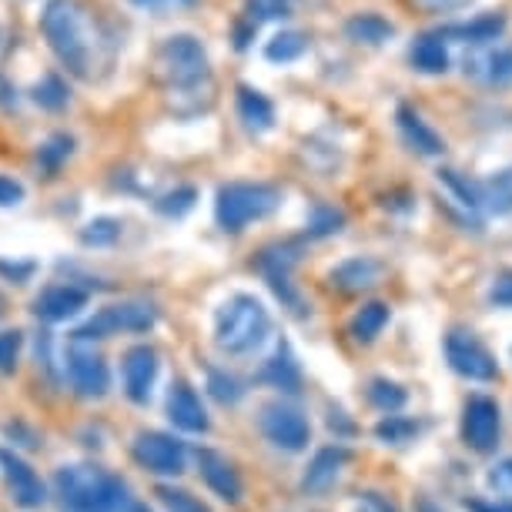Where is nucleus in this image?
Wrapping results in <instances>:
<instances>
[{
  "instance_id": "2f4dec72",
  "label": "nucleus",
  "mask_w": 512,
  "mask_h": 512,
  "mask_svg": "<svg viewBox=\"0 0 512 512\" xmlns=\"http://www.w3.org/2000/svg\"><path fill=\"white\" fill-rule=\"evenodd\" d=\"M208 392L221 405H238L245 399V385H241L238 375H231L225 369H208Z\"/></svg>"
},
{
  "instance_id": "8fccbe9b",
  "label": "nucleus",
  "mask_w": 512,
  "mask_h": 512,
  "mask_svg": "<svg viewBox=\"0 0 512 512\" xmlns=\"http://www.w3.org/2000/svg\"><path fill=\"white\" fill-rule=\"evenodd\" d=\"M138 7H181V4H191V0H131Z\"/></svg>"
},
{
  "instance_id": "473e14b6",
  "label": "nucleus",
  "mask_w": 512,
  "mask_h": 512,
  "mask_svg": "<svg viewBox=\"0 0 512 512\" xmlns=\"http://www.w3.org/2000/svg\"><path fill=\"white\" fill-rule=\"evenodd\" d=\"M118 238H121V221L118 218H94L81 231V241L88 248H108Z\"/></svg>"
},
{
  "instance_id": "6e6552de",
  "label": "nucleus",
  "mask_w": 512,
  "mask_h": 512,
  "mask_svg": "<svg viewBox=\"0 0 512 512\" xmlns=\"http://www.w3.org/2000/svg\"><path fill=\"white\" fill-rule=\"evenodd\" d=\"M258 429L262 436L272 442L275 449L282 452H305L308 442H312V422L308 415L292 402H268L258 412Z\"/></svg>"
},
{
  "instance_id": "7ed1b4c3",
  "label": "nucleus",
  "mask_w": 512,
  "mask_h": 512,
  "mask_svg": "<svg viewBox=\"0 0 512 512\" xmlns=\"http://www.w3.org/2000/svg\"><path fill=\"white\" fill-rule=\"evenodd\" d=\"M272 335V315L255 295H231L215 315V345L225 355H248Z\"/></svg>"
},
{
  "instance_id": "4c0bfd02",
  "label": "nucleus",
  "mask_w": 512,
  "mask_h": 512,
  "mask_svg": "<svg viewBox=\"0 0 512 512\" xmlns=\"http://www.w3.org/2000/svg\"><path fill=\"white\" fill-rule=\"evenodd\" d=\"M345 225V215L335 208H315L312 221H308V235L312 238H325V235H335V231H342Z\"/></svg>"
},
{
  "instance_id": "7c9ffc66",
  "label": "nucleus",
  "mask_w": 512,
  "mask_h": 512,
  "mask_svg": "<svg viewBox=\"0 0 512 512\" xmlns=\"http://www.w3.org/2000/svg\"><path fill=\"white\" fill-rule=\"evenodd\" d=\"M308 51V37L302 31H282L265 44V57L272 64H292Z\"/></svg>"
},
{
  "instance_id": "aec40b11",
  "label": "nucleus",
  "mask_w": 512,
  "mask_h": 512,
  "mask_svg": "<svg viewBox=\"0 0 512 512\" xmlns=\"http://www.w3.org/2000/svg\"><path fill=\"white\" fill-rule=\"evenodd\" d=\"M258 382L262 385H272V389L285 392V395H295L302 389V365L292 355V349L282 342L275 349V355L262 365V372H258Z\"/></svg>"
},
{
  "instance_id": "c03bdc74",
  "label": "nucleus",
  "mask_w": 512,
  "mask_h": 512,
  "mask_svg": "<svg viewBox=\"0 0 512 512\" xmlns=\"http://www.w3.org/2000/svg\"><path fill=\"white\" fill-rule=\"evenodd\" d=\"M419 7L432 14H452V11H462V7H469L472 0H415Z\"/></svg>"
},
{
  "instance_id": "a19ab883",
  "label": "nucleus",
  "mask_w": 512,
  "mask_h": 512,
  "mask_svg": "<svg viewBox=\"0 0 512 512\" xmlns=\"http://www.w3.org/2000/svg\"><path fill=\"white\" fill-rule=\"evenodd\" d=\"M489 302L499 308H512V272H502L489 288Z\"/></svg>"
},
{
  "instance_id": "393cba45",
  "label": "nucleus",
  "mask_w": 512,
  "mask_h": 512,
  "mask_svg": "<svg viewBox=\"0 0 512 512\" xmlns=\"http://www.w3.org/2000/svg\"><path fill=\"white\" fill-rule=\"evenodd\" d=\"M389 305L385 302H369V305H362L359 312L352 315V322H349V335L355 338V342H362V345H369L375 342L382 332H385V325H389Z\"/></svg>"
},
{
  "instance_id": "ea45409f",
  "label": "nucleus",
  "mask_w": 512,
  "mask_h": 512,
  "mask_svg": "<svg viewBox=\"0 0 512 512\" xmlns=\"http://www.w3.org/2000/svg\"><path fill=\"white\" fill-rule=\"evenodd\" d=\"M67 154H71V138H64V134H57L54 141H47L44 148H41V154H37V161L44 164V168H57Z\"/></svg>"
},
{
  "instance_id": "423d86ee",
  "label": "nucleus",
  "mask_w": 512,
  "mask_h": 512,
  "mask_svg": "<svg viewBox=\"0 0 512 512\" xmlns=\"http://www.w3.org/2000/svg\"><path fill=\"white\" fill-rule=\"evenodd\" d=\"M158 322V308L148 302H114L104 305L101 312H94L88 322L77 325L71 338L77 342H98V338L111 335H131V332H148Z\"/></svg>"
},
{
  "instance_id": "f03ea898",
  "label": "nucleus",
  "mask_w": 512,
  "mask_h": 512,
  "mask_svg": "<svg viewBox=\"0 0 512 512\" xmlns=\"http://www.w3.org/2000/svg\"><path fill=\"white\" fill-rule=\"evenodd\" d=\"M54 492L67 512H108L131 489L101 466L77 462V466H61L54 472Z\"/></svg>"
},
{
  "instance_id": "20e7f679",
  "label": "nucleus",
  "mask_w": 512,
  "mask_h": 512,
  "mask_svg": "<svg viewBox=\"0 0 512 512\" xmlns=\"http://www.w3.org/2000/svg\"><path fill=\"white\" fill-rule=\"evenodd\" d=\"M282 208V191L262 181H235V185L218 188L215 198V221L221 231L238 235L251 221H262Z\"/></svg>"
},
{
  "instance_id": "ddd939ff",
  "label": "nucleus",
  "mask_w": 512,
  "mask_h": 512,
  "mask_svg": "<svg viewBox=\"0 0 512 512\" xmlns=\"http://www.w3.org/2000/svg\"><path fill=\"white\" fill-rule=\"evenodd\" d=\"M158 352L151 345H131L121 359V385H124V395L134 402V405H148L151 395H154V382H158Z\"/></svg>"
},
{
  "instance_id": "c9c22d12",
  "label": "nucleus",
  "mask_w": 512,
  "mask_h": 512,
  "mask_svg": "<svg viewBox=\"0 0 512 512\" xmlns=\"http://www.w3.org/2000/svg\"><path fill=\"white\" fill-rule=\"evenodd\" d=\"M34 101L47 111H61L67 104V88H64L61 77L47 74L41 84H34Z\"/></svg>"
},
{
  "instance_id": "39448f33",
  "label": "nucleus",
  "mask_w": 512,
  "mask_h": 512,
  "mask_svg": "<svg viewBox=\"0 0 512 512\" xmlns=\"http://www.w3.org/2000/svg\"><path fill=\"white\" fill-rule=\"evenodd\" d=\"M158 74L164 77V84L178 94L198 91L211 74L208 71V54H205V47H201L198 37H191V34L168 37L158 51Z\"/></svg>"
},
{
  "instance_id": "f257e3e1",
  "label": "nucleus",
  "mask_w": 512,
  "mask_h": 512,
  "mask_svg": "<svg viewBox=\"0 0 512 512\" xmlns=\"http://www.w3.org/2000/svg\"><path fill=\"white\" fill-rule=\"evenodd\" d=\"M41 31L51 51L74 77H91L98 67V27L77 0H51L41 14Z\"/></svg>"
},
{
  "instance_id": "a211bd4d",
  "label": "nucleus",
  "mask_w": 512,
  "mask_h": 512,
  "mask_svg": "<svg viewBox=\"0 0 512 512\" xmlns=\"http://www.w3.org/2000/svg\"><path fill=\"white\" fill-rule=\"evenodd\" d=\"M382 275H385V265L379 262V258L355 255V258H349V262L335 265L332 275H328V282L345 295H359V292H369V288L379 285Z\"/></svg>"
},
{
  "instance_id": "1a4fd4ad",
  "label": "nucleus",
  "mask_w": 512,
  "mask_h": 512,
  "mask_svg": "<svg viewBox=\"0 0 512 512\" xmlns=\"http://www.w3.org/2000/svg\"><path fill=\"white\" fill-rule=\"evenodd\" d=\"M446 359L449 369L469 382H496L499 362L486 349V342L472 332V328H452L446 335Z\"/></svg>"
},
{
  "instance_id": "49530a36",
  "label": "nucleus",
  "mask_w": 512,
  "mask_h": 512,
  "mask_svg": "<svg viewBox=\"0 0 512 512\" xmlns=\"http://www.w3.org/2000/svg\"><path fill=\"white\" fill-rule=\"evenodd\" d=\"M292 0H258V11H265L262 17H285Z\"/></svg>"
},
{
  "instance_id": "6ab92c4d",
  "label": "nucleus",
  "mask_w": 512,
  "mask_h": 512,
  "mask_svg": "<svg viewBox=\"0 0 512 512\" xmlns=\"http://www.w3.org/2000/svg\"><path fill=\"white\" fill-rule=\"evenodd\" d=\"M466 74L476 77L482 84H509L512 81V47L476 44V51L466 57Z\"/></svg>"
},
{
  "instance_id": "f8f14e48",
  "label": "nucleus",
  "mask_w": 512,
  "mask_h": 512,
  "mask_svg": "<svg viewBox=\"0 0 512 512\" xmlns=\"http://www.w3.org/2000/svg\"><path fill=\"white\" fill-rule=\"evenodd\" d=\"M0 476H4L11 499L21 509H41L47 502V486L37 476V469L24 456H17L14 449H0Z\"/></svg>"
},
{
  "instance_id": "58836bf2",
  "label": "nucleus",
  "mask_w": 512,
  "mask_h": 512,
  "mask_svg": "<svg viewBox=\"0 0 512 512\" xmlns=\"http://www.w3.org/2000/svg\"><path fill=\"white\" fill-rule=\"evenodd\" d=\"M489 486L496 489V496L502 499H512V459H502L496 466L489 469Z\"/></svg>"
},
{
  "instance_id": "412c9836",
  "label": "nucleus",
  "mask_w": 512,
  "mask_h": 512,
  "mask_svg": "<svg viewBox=\"0 0 512 512\" xmlns=\"http://www.w3.org/2000/svg\"><path fill=\"white\" fill-rule=\"evenodd\" d=\"M439 181H442V188L449 191V198H452V205H456L462 211V221L472 228H479L482 225V205H479V181H469L466 175H459V171H439Z\"/></svg>"
},
{
  "instance_id": "b1692460",
  "label": "nucleus",
  "mask_w": 512,
  "mask_h": 512,
  "mask_svg": "<svg viewBox=\"0 0 512 512\" xmlns=\"http://www.w3.org/2000/svg\"><path fill=\"white\" fill-rule=\"evenodd\" d=\"M479 205L482 215H512V168H502L492 178L479 181Z\"/></svg>"
},
{
  "instance_id": "de8ad7c7",
  "label": "nucleus",
  "mask_w": 512,
  "mask_h": 512,
  "mask_svg": "<svg viewBox=\"0 0 512 512\" xmlns=\"http://www.w3.org/2000/svg\"><path fill=\"white\" fill-rule=\"evenodd\" d=\"M108 512H151V509L144 506V502H138V499H134L131 492H128V496H124L121 502H114V506H111Z\"/></svg>"
},
{
  "instance_id": "c756f323",
  "label": "nucleus",
  "mask_w": 512,
  "mask_h": 512,
  "mask_svg": "<svg viewBox=\"0 0 512 512\" xmlns=\"http://www.w3.org/2000/svg\"><path fill=\"white\" fill-rule=\"evenodd\" d=\"M369 405L372 409H379L382 415H389V412H402L405 409V402H409V392L402 389L399 382H392V379H372L369 382Z\"/></svg>"
},
{
  "instance_id": "a18cd8bd",
  "label": "nucleus",
  "mask_w": 512,
  "mask_h": 512,
  "mask_svg": "<svg viewBox=\"0 0 512 512\" xmlns=\"http://www.w3.org/2000/svg\"><path fill=\"white\" fill-rule=\"evenodd\" d=\"M0 275H7L11 282H27V278L34 275V265L31 262H24V265H14V262H0Z\"/></svg>"
},
{
  "instance_id": "bb28decb",
  "label": "nucleus",
  "mask_w": 512,
  "mask_h": 512,
  "mask_svg": "<svg viewBox=\"0 0 512 512\" xmlns=\"http://www.w3.org/2000/svg\"><path fill=\"white\" fill-rule=\"evenodd\" d=\"M345 34L352 37L355 44H369V47H379L385 41L395 37V27L385 21L379 14H355L349 24H345Z\"/></svg>"
},
{
  "instance_id": "37998d69",
  "label": "nucleus",
  "mask_w": 512,
  "mask_h": 512,
  "mask_svg": "<svg viewBox=\"0 0 512 512\" xmlns=\"http://www.w3.org/2000/svg\"><path fill=\"white\" fill-rule=\"evenodd\" d=\"M21 201H24V185H21V181L0 175V208L21 205Z\"/></svg>"
},
{
  "instance_id": "f704fd0d",
  "label": "nucleus",
  "mask_w": 512,
  "mask_h": 512,
  "mask_svg": "<svg viewBox=\"0 0 512 512\" xmlns=\"http://www.w3.org/2000/svg\"><path fill=\"white\" fill-rule=\"evenodd\" d=\"M195 198H198V191L195 188H175V191H168L164 198H158V208L164 218H185L191 208H195Z\"/></svg>"
},
{
  "instance_id": "2eb2a0df",
  "label": "nucleus",
  "mask_w": 512,
  "mask_h": 512,
  "mask_svg": "<svg viewBox=\"0 0 512 512\" xmlns=\"http://www.w3.org/2000/svg\"><path fill=\"white\" fill-rule=\"evenodd\" d=\"M168 419L178 432H188V436H205L211 429L205 402L185 379H178L168 392Z\"/></svg>"
},
{
  "instance_id": "79ce46f5",
  "label": "nucleus",
  "mask_w": 512,
  "mask_h": 512,
  "mask_svg": "<svg viewBox=\"0 0 512 512\" xmlns=\"http://www.w3.org/2000/svg\"><path fill=\"white\" fill-rule=\"evenodd\" d=\"M469 512H512V499H502V496H492V499H476L469 496L462 502Z\"/></svg>"
},
{
  "instance_id": "f3484780",
  "label": "nucleus",
  "mask_w": 512,
  "mask_h": 512,
  "mask_svg": "<svg viewBox=\"0 0 512 512\" xmlns=\"http://www.w3.org/2000/svg\"><path fill=\"white\" fill-rule=\"evenodd\" d=\"M88 308V292L77 285H47L41 295L34 298V315L41 322H67L77 312Z\"/></svg>"
},
{
  "instance_id": "72a5a7b5",
  "label": "nucleus",
  "mask_w": 512,
  "mask_h": 512,
  "mask_svg": "<svg viewBox=\"0 0 512 512\" xmlns=\"http://www.w3.org/2000/svg\"><path fill=\"white\" fill-rule=\"evenodd\" d=\"M158 499L168 512H211L198 496H191L188 489H175V486H158Z\"/></svg>"
},
{
  "instance_id": "9d476101",
  "label": "nucleus",
  "mask_w": 512,
  "mask_h": 512,
  "mask_svg": "<svg viewBox=\"0 0 512 512\" xmlns=\"http://www.w3.org/2000/svg\"><path fill=\"white\" fill-rule=\"evenodd\" d=\"M459 436H462V442H466L472 452H479V456H489V452H496L499 436H502L499 402L489 399V395H472V399L462 405Z\"/></svg>"
},
{
  "instance_id": "e433bc0d",
  "label": "nucleus",
  "mask_w": 512,
  "mask_h": 512,
  "mask_svg": "<svg viewBox=\"0 0 512 512\" xmlns=\"http://www.w3.org/2000/svg\"><path fill=\"white\" fill-rule=\"evenodd\" d=\"M21 349H24V332H17V328H4V332H0V375H11L17 369Z\"/></svg>"
},
{
  "instance_id": "4be33fe9",
  "label": "nucleus",
  "mask_w": 512,
  "mask_h": 512,
  "mask_svg": "<svg viewBox=\"0 0 512 512\" xmlns=\"http://www.w3.org/2000/svg\"><path fill=\"white\" fill-rule=\"evenodd\" d=\"M399 131H402L405 144H409L412 151L425 154V158H436V154L446 151V141H442L412 108H399Z\"/></svg>"
},
{
  "instance_id": "dca6fc26",
  "label": "nucleus",
  "mask_w": 512,
  "mask_h": 512,
  "mask_svg": "<svg viewBox=\"0 0 512 512\" xmlns=\"http://www.w3.org/2000/svg\"><path fill=\"white\" fill-rule=\"evenodd\" d=\"M352 452L345 446H325L318 449L308 469L302 472V492L305 496H325L328 489H335V482L342 479L345 466H349Z\"/></svg>"
},
{
  "instance_id": "4468645a",
  "label": "nucleus",
  "mask_w": 512,
  "mask_h": 512,
  "mask_svg": "<svg viewBox=\"0 0 512 512\" xmlns=\"http://www.w3.org/2000/svg\"><path fill=\"white\" fill-rule=\"evenodd\" d=\"M195 462H198L201 482H205V486L215 492L221 502L238 506L241 496H245V482H241L238 469L231 466L228 456H221V452H215V449H198Z\"/></svg>"
},
{
  "instance_id": "cd10ccee",
  "label": "nucleus",
  "mask_w": 512,
  "mask_h": 512,
  "mask_svg": "<svg viewBox=\"0 0 512 512\" xmlns=\"http://www.w3.org/2000/svg\"><path fill=\"white\" fill-rule=\"evenodd\" d=\"M506 31V17L502 14H486L472 24H456V27H446L442 37H459L466 44H492L496 37Z\"/></svg>"
},
{
  "instance_id": "603ef678",
  "label": "nucleus",
  "mask_w": 512,
  "mask_h": 512,
  "mask_svg": "<svg viewBox=\"0 0 512 512\" xmlns=\"http://www.w3.org/2000/svg\"><path fill=\"white\" fill-rule=\"evenodd\" d=\"M7 312V305H4V295H0V315H4Z\"/></svg>"
},
{
  "instance_id": "09e8293b",
  "label": "nucleus",
  "mask_w": 512,
  "mask_h": 512,
  "mask_svg": "<svg viewBox=\"0 0 512 512\" xmlns=\"http://www.w3.org/2000/svg\"><path fill=\"white\" fill-rule=\"evenodd\" d=\"M365 502H369V506H375L379 512H399V509H395V502L382 499V492H365Z\"/></svg>"
},
{
  "instance_id": "5701e85b",
  "label": "nucleus",
  "mask_w": 512,
  "mask_h": 512,
  "mask_svg": "<svg viewBox=\"0 0 512 512\" xmlns=\"http://www.w3.org/2000/svg\"><path fill=\"white\" fill-rule=\"evenodd\" d=\"M412 67L422 74H446L449 71V51H446V37L439 34H419L412 41Z\"/></svg>"
},
{
  "instance_id": "a878e982",
  "label": "nucleus",
  "mask_w": 512,
  "mask_h": 512,
  "mask_svg": "<svg viewBox=\"0 0 512 512\" xmlns=\"http://www.w3.org/2000/svg\"><path fill=\"white\" fill-rule=\"evenodd\" d=\"M238 114L251 131H268L275 124V108L262 91L238 88Z\"/></svg>"
},
{
  "instance_id": "9b49d317",
  "label": "nucleus",
  "mask_w": 512,
  "mask_h": 512,
  "mask_svg": "<svg viewBox=\"0 0 512 512\" xmlns=\"http://www.w3.org/2000/svg\"><path fill=\"white\" fill-rule=\"evenodd\" d=\"M64 375L74 395H81V399H104V395H108V385H111L108 362L94 349H88V342L71 338V349L64 355Z\"/></svg>"
},
{
  "instance_id": "c85d7f7f",
  "label": "nucleus",
  "mask_w": 512,
  "mask_h": 512,
  "mask_svg": "<svg viewBox=\"0 0 512 512\" xmlns=\"http://www.w3.org/2000/svg\"><path fill=\"white\" fill-rule=\"evenodd\" d=\"M419 432H422V422L409 419V415H399V412L382 415L379 425H375V439L385 442V446H405V442H412Z\"/></svg>"
},
{
  "instance_id": "0eeeda50",
  "label": "nucleus",
  "mask_w": 512,
  "mask_h": 512,
  "mask_svg": "<svg viewBox=\"0 0 512 512\" xmlns=\"http://www.w3.org/2000/svg\"><path fill=\"white\" fill-rule=\"evenodd\" d=\"M131 456L144 472L161 479H178L188 469V446L178 436H171V432L158 429L138 432L131 442Z\"/></svg>"
},
{
  "instance_id": "3c124183",
  "label": "nucleus",
  "mask_w": 512,
  "mask_h": 512,
  "mask_svg": "<svg viewBox=\"0 0 512 512\" xmlns=\"http://www.w3.org/2000/svg\"><path fill=\"white\" fill-rule=\"evenodd\" d=\"M415 512H446V509H442L439 502H432L429 496H419L415 499Z\"/></svg>"
}]
</instances>
